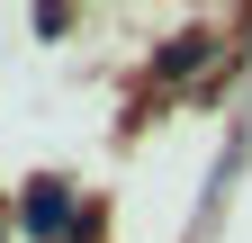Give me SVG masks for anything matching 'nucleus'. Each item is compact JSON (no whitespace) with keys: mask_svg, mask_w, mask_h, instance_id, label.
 <instances>
[{"mask_svg":"<svg viewBox=\"0 0 252 243\" xmlns=\"http://www.w3.org/2000/svg\"><path fill=\"white\" fill-rule=\"evenodd\" d=\"M72 225H81L72 180H27V198H18V234H27V243H72Z\"/></svg>","mask_w":252,"mask_h":243,"instance_id":"obj_1","label":"nucleus"},{"mask_svg":"<svg viewBox=\"0 0 252 243\" xmlns=\"http://www.w3.org/2000/svg\"><path fill=\"white\" fill-rule=\"evenodd\" d=\"M207 54H216V36H207V27H180V36L153 54V72H162V81H189V72L207 63Z\"/></svg>","mask_w":252,"mask_h":243,"instance_id":"obj_2","label":"nucleus"}]
</instances>
